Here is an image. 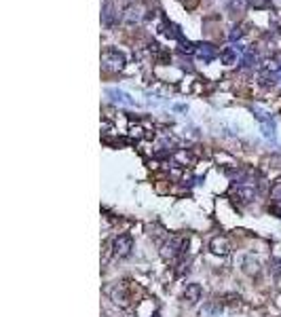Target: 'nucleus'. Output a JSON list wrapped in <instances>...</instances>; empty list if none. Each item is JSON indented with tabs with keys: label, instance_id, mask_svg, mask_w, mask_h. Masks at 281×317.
I'll return each instance as SVG.
<instances>
[{
	"label": "nucleus",
	"instance_id": "1",
	"mask_svg": "<svg viewBox=\"0 0 281 317\" xmlns=\"http://www.w3.org/2000/svg\"><path fill=\"white\" fill-rule=\"evenodd\" d=\"M258 190H256V182H250V180H239L231 186V192H228V197L235 205H248L256 199Z\"/></svg>",
	"mask_w": 281,
	"mask_h": 317
},
{
	"label": "nucleus",
	"instance_id": "2",
	"mask_svg": "<svg viewBox=\"0 0 281 317\" xmlns=\"http://www.w3.org/2000/svg\"><path fill=\"white\" fill-rule=\"evenodd\" d=\"M102 68L106 70V72H121V70H125V53L114 49V47H106L102 51Z\"/></svg>",
	"mask_w": 281,
	"mask_h": 317
},
{
	"label": "nucleus",
	"instance_id": "3",
	"mask_svg": "<svg viewBox=\"0 0 281 317\" xmlns=\"http://www.w3.org/2000/svg\"><path fill=\"white\" fill-rule=\"evenodd\" d=\"M186 245H188V241L184 237H169L161 245V256L165 260H178L186 254Z\"/></svg>",
	"mask_w": 281,
	"mask_h": 317
},
{
	"label": "nucleus",
	"instance_id": "4",
	"mask_svg": "<svg viewBox=\"0 0 281 317\" xmlns=\"http://www.w3.org/2000/svg\"><path fill=\"white\" fill-rule=\"evenodd\" d=\"M110 250L118 258H127L131 254V250H133V237L129 233H118V235H114L112 241H110Z\"/></svg>",
	"mask_w": 281,
	"mask_h": 317
},
{
	"label": "nucleus",
	"instance_id": "5",
	"mask_svg": "<svg viewBox=\"0 0 281 317\" xmlns=\"http://www.w3.org/2000/svg\"><path fill=\"white\" fill-rule=\"evenodd\" d=\"M118 22V11L114 7V0H104V9H102V24L106 28H114Z\"/></svg>",
	"mask_w": 281,
	"mask_h": 317
},
{
	"label": "nucleus",
	"instance_id": "6",
	"mask_svg": "<svg viewBox=\"0 0 281 317\" xmlns=\"http://www.w3.org/2000/svg\"><path fill=\"white\" fill-rule=\"evenodd\" d=\"M195 55H197L199 62L209 64V62H214L218 57V49L212 43H201V45H197V53H195Z\"/></svg>",
	"mask_w": 281,
	"mask_h": 317
},
{
	"label": "nucleus",
	"instance_id": "7",
	"mask_svg": "<svg viewBox=\"0 0 281 317\" xmlns=\"http://www.w3.org/2000/svg\"><path fill=\"white\" fill-rule=\"evenodd\" d=\"M209 250H212V254H216V256H228L231 254V243H228L226 237L216 235V237H212V241H209Z\"/></svg>",
	"mask_w": 281,
	"mask_h": 317
},
{
	"label": "nucleus",
	"instance_id": "8",
	"mask_svg": "<svg viewBox=\"0 0 281 317\" xmlns=\"http://www.w3.org/2000/svg\"><path fill=\"white\" fill-rule=\"evenodd\" d=\"M201 296H203V290L199 284H188L182 292V303L186 305H197L201 301Z\"/></svg>",
	"mask_w": 281,
	"mask_h": 317
},
{
	"label": "nucleus",
	"instance_id": "9",
	"mask_svg": "<svg viewBox=\"0 0 281 317\" xmlns=\"http://www.w3.org/2000/svg\"><path fill=\"white\" fill-rule=\"evenodd\" d=\"M110 296H112V301L121 307H129L131 305V296L125 292V286L123 284H116L112 290H110Z\"/></svg>",
	"mask_w": 281,
	"mask_h": 317
},
{
	"label": "nucleus",
	"instance_id": "10",
	"mask_svg": "<svg viewBox=\"0 0 281 317\" xmlns=\"http://www.w3.org/2000/svg\"><path fill=\"white\" fill-rule=\"evenodd\" d=\"M159 32L161 34H165L167 38H171V41H182L184 36H182V30H180V26L178 24H173V22H163V26L159 28Z\"/></svg>",
	"mask_w": 281,
	"mask_h": 317
},
{
	"label": "nucleus",
	"instance_id": "11",
	"mask_svg": "<svg viewBox=\"0 0 281 317\" xmlns=\"http://www.w3.org/2000/svg\"><path fill=\"white\" fill-rule=\"evenodd\" d=\"M106 95H108L112 102H116V104H123V106H135V100H133L129 93L121 91V89H108Z\"/></svg>",
	"mask_w": 281,
	"mask_h": 317
},
{
	"label": "nucleus",
	"instance_id": "12",
	"mask_svg": "<svg viewBox=\"0 0 281 317\" xmlns=\"http://www.w3.org/2000/svg\"><path fill=\"white\" fill-rule=\"evenodd\" d=\"M248 7H250V0H228L226 11L231 13L233 17H237V15H241V13L248 11Z\"/></svg>",
	"mask_w": 281,
	"mask_h": 317
},
{
	"label": "nucleus",
	"instance_id": "13",
	"mask_svg": "<svg viewBox=\"0 0 281 317\" xmlns=\"http://www.w3.org/2000/svg\"><path fill=\"white\" fill-rule=\"evenodd\" d=\"M220 62L224 66H235L237 64V47H226L222 53H220Z\"/></svg>",
	"mask_w": 281,
	"mask_h": 317
},
{
	"label": "nucleus",
	"instance_id": "14",
	"mask_svg": "<svg viewBox=\"0 0 281 317\" xmlns=\"http://www.w3.org/2000/svg\"><path fill=\"white\" fill-rule=\"evenodd\" d=\"M139 19H142V7H129L127 13H125V17H123V22L129 24V26L137 24Z\"/></svg>",
	"mask_w": 281,
	"mask_h": 317
},
{
	"label": "nucleus",
	"instance_id": "15",
	"mask_svg": "<svg viewBox=\"0 0 281 317\" xmlns=\"http://www.w3.org/2000/svg\"><path fill=\"white\" fill-rule=\"evenodd\" d=\"M241 64H243L245 68H254V66L258 64V51H256L254 47H248V49H245V53H243Z\"/></svg>",
	"mask_w": 281,
	"mask_h": 317
},
{
	"label": "nucleus",
	"instance_id": "16",
	"mask_svg": "<svg viewBox=\"0 0 281 317\" xmlns=\"http://www.w3.org/2000/svg\"><path fill=\"white\" fill-rule=\"evenodd\" d=\"M178 51L182 53V55H195V53H197V45H192L190 41L182 38V41L178 43Z\"/></svg>",
	"mask_w": 281,
	"mask_h": 317
},
{
	"label": "nucleus",
	"instance_id": "17",
	"mask_svg": "<svg viewBox=\"0 0 281 317\" xmlns=\"http://www.w3.org/2000/svg\"><path fill=\"white\" fill-rule=\"evenodd\" d=\"M243 34H245L243 26H233L231 32H228V41H231V43H237V41L243 36Z\"/></svg>",
	"mask_w": 281,
	"mask_h": 317
},
{
	"label": "nucleus",
	"instance_id": "18",
	"mask_svg": "<svg viewBox=\"0 0 281 317\" xmlns=\"http://www.w3.org/2000/svg\"><path fill=\"white\" fill-rule=\"evenodd\" d=\"M262 133H265L267 137H275V125H273V123L271 121H267V123H262Z\"/></svg>",
	"mask_w": 281,
	"mask_h": 317
},
{
	"label": "nucleus",
	"instance_id": "19",
	"mask_svg": "<svg viewBox=\"0 0 281 317\" xmlns=\"http://www.w3.org/2000/svg\"><path fill=\"white\" fill-rule=\"evenodd\" d=\"M271 5V0H250V7L254 9H267Z\"/></svg>",
	"mask_w": 281,
	"mask_h": 317
},
{
	"label": "nucleus",
	"instance_id": "20",
	"mask_svg": "<svg viewBox=\"0 0 281 317\" xmlns=\"http://www.w3.org/2000/svg\"><path fill=\"white\" fill-rule=\"evenodd\" d=\"M273 203H277V205H281V186H277V188H273Z\"/></svg>",
	"mask_w": 281,
	"mask_h": 317
},
{
	"label": "nucleus",
	"instance_id": "21",
	"mask_svg": "<svg viewBox=\"0 0 281 317\" xmlns=\"http://www.w3.org/2000/svg\"><path fill=\"white\" fill-rule=\"evenodd\" d=\"M269 211H271V214H277V218H281V205L273 203V205H269Z\"/></svg>",
	"mask_w": 281,
	"mask_h": 317
},
{
	"label": "nucleus",
	"instance_id": "22",
	"mask_svg": "<svg viewBox=\"0 0 281 317\" xmlns=\"http://www.w3.org/2000/svg\"><path fill=\"white\" fill-rule=\"evenodd\" d=\"M271 264H273V271H275L277 275H281V260H279V258H275Z\"/></svg>",
	"mask_w": 281,
	"mask_h": 317
},
{
	"label": "nucleus",
	"instance_id": "23",
	"mask_svg": "<svg viewBox=\"0 0 281 317\" xmlns=\"http://www.w3.org/2000/svg\"><path fill=\"white\" fill-rule=\"evenodd\" d=\"M277 78H279V81H281V70H279V72H277Z\"/></svg>",
	"mask_w": 281,
	"mask_h": 317
},
{
	"label": "nucleus",
	"instance_id": "24",
	"mask_svg": "<svg viewBox=\"0 0 281 317\" xmlns=\"http://www.w3.org/2000/svg\"><path fill=\"white\" fill-rule=\"evenodd\" d=\"M152 317H159V313H154V315H152Z\"/></svg>",
	"mask_w": 281,
	"mask_h": 317
},
{
	"label": "nucleus",
	"instance_id": "25",
	"mask_svg": "<svg viewBox=\"0 0 281 317\" xmlns=\"http://www.w3.org/2000/svg\"><path fill=\"white\" fill-rule=\"evenodd\" d=\"M184 3H186V0H184Z\"/></svg>",
	"mask_w": 281,
	"mask_h": 317
}]
</instances>
